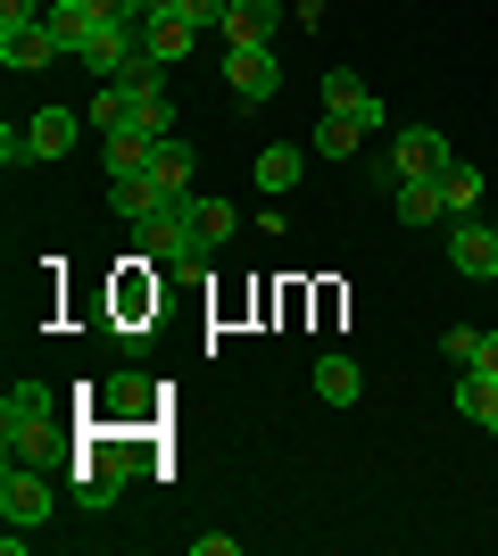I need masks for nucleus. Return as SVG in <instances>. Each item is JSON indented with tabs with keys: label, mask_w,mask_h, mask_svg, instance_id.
Wrapping results in <instances>:
<instances>
[{
	"label": "nucleus",
	"mask_w": 498,
	"mask_h": 556,
	"mask_svg": "<svg viewBox=\"0 0 498 556\" xmlns=\"http://www.w3.org/2000/svg\"><path fill=\"white\" fill-rule=\"evenodd\" d=\"M0 448H9V465H34L59 448V391L42 374H17L0 391Z\"/></svg>",
	"instance_id": "1"
},
{
	"label": "nucleus",
	"mask_w": 498,
	"mask_h": 556,
	"mask_svg": "<svg viewBox=\"0 0 498 556\" xmlns=\"http://www.w3.org/2000/svg\"><path fill=\"white\" fill-rule=\"evenodd\" d=\"M133 241H142V257H158V266H208V257L225 250V241L200 225V191H175L158 216L133 225Z\"/></svg>",
	"instance_id": "2"
},
{
	"label": "nucleus",
	"mask_w": 498,
	"mask_h": 556,
	"mask_svg": "<svg viewBox=\"0 0 498 556\" xmlns=\"http://www.w3.org/2000/svg\"><path fill=\"white\" fill-rule=\"evenodd\" d=\"M225 84H233L241 109H266L274 84H283V50L274 42H225Z\"/></svg>",
	"instance_id": "3"
},
{
	"label": "nucleus",
	"mask_w": 498,
	"mask_h": 556,
	"mask_svg": "<svg viewBox=\"0 0 498 556\" xmlns=\"http://www.w3.org/2000/svg\"><path fill=\"white\" fill-rule=\"evenodd\" d=\"M50 515H59V490H50L34 465H9V473H0V523H17V532H42Z\"/></svg>",
	"instance_id": "4"
},
{
	"label": "nucleus",
	"mask_w": 498,
	"mask_h": 556,
	"mask_svg": "<svg viewBox=\"0 0 498 556\" xmlns=\"http://www.w3.org/2000/svg\"><path fill=\"white\" fill-rule=\"evenodd\" d=\"M391 166H399V184H440L457 166V150H449V134H432V125H407V134L391 141Z\"/></svg>",
	"instance_id": "5"
},
{
	"label": "nucleus",
	"mask_w": 498,
	"mask_h": 556,
	"mask_svg": "<svg viewBox=\"0 0 498 556\" xmlns=\"http://www.w3.org/2000/svg\"><path fill=\"white\" fill-rule=\"evenodd\" d=\"M59 59H67V42L50 34V17L0 25V67H9V75H42V67H59Z\"/></svg>",
	"instance_id": "6"
},
{
	"label": "nucleus",
	"mask_w": 498,
	"mask_h": 556,
	"mask_svg": "<svg viewBox=\"0 0 498 556\" xmlns=\"http://www.w3.org/2000/svg\"><path fill=\"white\" fill-rule=\"evenodd\" d=\"M449 266L474 282H498V225L490 216H449Z\"/></svg>",
	"instance_id": "7"
},
{
	"label": "nucleus",
	"mask_w": 498,
	"mask_h": 556,
	"mask_svg": "<svg viewBox=\"0 0 498 556\" xmlns=\"http://www.w3.org/2000/svg\"><path fill=\"white\" fill-rule=\"evenodd\" d=\"M324 109L349 116L357 134H382V92H374V84H357L349 67H324Z\"/></svg>",
	"instance_id": "8"
},
{
	"label": "nucleus",
	"mask_w": 498,
	"mask_h": 556,
	"mask_svg": "<svg viewBox=\"0 0 498 556\" xmlns=\"http://www.w3.org/2000/svg\"><path fill=\"white\" fill-rule=\"evenodd\" d=\"M125 92H133V125H142V134H158V141L175 134V92H166V67H158V59H150Z\"/></svg>",
	"instance_id": "9"
},
{
	"label": "nucleus",
	"mask_w": 498,
	"mask_h": 556,
	"mask_svg": "<svg viewBox=\"0 0 498 556\" xmlns=\"http://www.w3.org/2000/svg\"><path fill=\"white\" fill-rule=\"evenodd\" d=\"M225 42H283V0H233L225 9Z\"/></svg>",
	"instance_id": "10"
},
{
	"label": "nucleus",
	"mask_w": 498,
	"mask_h": 556,
	"mask_svg": "<svg viewBox=\"0 0 498 556\" xmlns=\"http://www.w3.org/2000/svg\"><path fill=\"white\" fill-rule=\"evenodd\" d=\"M100 416H108V424H142L150 416V399H158V391H150V382H142V374H108V382H100Z\"/></svg>",
	"instance_id": "11"
},
{
	"label": "nucleus",
	"mask_w": 498,
	"mask_h": 556,
	"mask_svg": "<svg viewBox=\"0 0 498 556\" xmlns=\"http://www.w3.org/2000/svg\"><path fill=\"white\" fill-rule=\"evenodd\" d=\"M457 416H465V424H482V432L498 441V374H482V366H465V374H457Z\"/></svg>",
	"instance_id": "12"
},
{
	"label": "nucleus",
	"mask_w": 498,
	"mask_h": 556,
	"mask_svg": "<svg viewBox=\"0 0 498 556\" xmlns=\"http://www.w3.org/2000/svg\"><path fill=\"white\" fill-rule=\"evenodd\" d=\"M108 208H117L125 225H142V216H158V208H166L158 175H108Z\"/></svg>",
	"instance_id": "13"
},
{
	"label": "nucleus",
	"mask_w": 498,
	"mask_h": 556,
	"mask_svg": "<svg viewBox=\"0 0 498 556\" xmlns=\"http://www.w3.org/2000/svg\"><path fill=\"white\" fill-rule=\"evenodd\" d=\"M117 490H125V473H108L100 457H84V465H75V490H67V498H75L84 515H108V507H117Z\"/></svg>",
	"instance_id": "14"
},
{
	"label": "nucleus",
	"mask_w": 498,
	"mask_h": 556,
	"mask_svg": "<svg viewBox=\"0 0 498 556\" xmlns=\"http://www.w3.org/2000/svg\"><path fill=\"white\" fill-rule=\"evenodd\" d=\"M84 141V116L75 109H34V159H67Z\"/></svg>",
	"instance_id": "15"
},
{
	"label": "nucleus",
	"mask_w": 498,
	"mask_h": 556,
	"mask_svg": "<svg viewBox=\"0 0 498 556\" xmlns=\"http://www.w3.org/2000/svg\"><path fill=\"white\" fill-rule=\"evenodd\" d=\"M391 208H399L407 232H424V225H449V191H440V184H399Z\"/></svg>",
	"instance_id": "16"
},
{
	"label": "nucleus",
	"mask_w": 498,
	"mask_h": 556,
	"mask_svg": "<svg viewBox=\"0 0 498 556\" xmlns=\"http://www.w3.org/2000/svg\"><path fill=\"white\" fill-rule=\"evenodd\" d=\"M316 399H324V407H357V399H366L357 357H316Z\"/></svg>",
	"instance_id": "17"
},
{
	"label": "nucleus",
	"mask_w": 498,
	"mask_h": 556,
	"mask_svg": "<svg viewBox=\"0 0 498 556\" xmlns=\"http://www.w3.org/2000/svg\"><path fill=\"white\" fill-rule=\"evenodd\" d=\"M191 166H200V150H191L183 134H166L158 150H150V175H158V191L175 200V191H191Z\"/></svg>",
	"instance_id": "18"
},
{
	"label": "nucleus",
	"mask_w": 498,
	"mask_h": 556,
	"mask_svg": "<svg viewBox=\"0 0 498 556\" xmlns=\"http://www.w3.org/2000/svg\"><path fill=\"white\" fill-rule=\"evenodd\" d=\"M299 166H308V150H291V141L258 150V191H266V200H291V184H299Z\"/></svg>",
	"instance_id": "19"
},
{
	"label": "nucleus",
	"mask_w": 498,
	"mask_h": 556,
	"mask_svg": "<svg viewBox=\"0 0 498 556\" xmlns=\"http://www.w3.org/2000/svg\"><path fill=\"white\" fill-rule=\"evenodd\" d=\"M191 42H200V25H183V17H150V25H142V50L158 59V67L191 59Z\"/></svg>",
	"instance_id": "20"
},
{
	"label": "nucleus",
	"mask_w": 498,
	"mask_h": 556,
	"mask_svg": "<svg viewBox=\"0 0 498 556\" xmlns=\"http://www.w3.org/2000/svg\"><path fill=\"white\" fill-rule=\"evenodd\" d=\"M150 150H158V134H100V166L108 175H150Z\"/></svg>",
	"instance_id": "21"
},
{
	"label": "nucleus",
	"mask_w": 498,
	"mask_h": 556,
	"mask_svg": "<svg viewBox=\"0 0 498 556\" xmlns=\"http://www.w3.org/2000/svg\"><path fill=\"white\" fill-rule=\"evenodd\" d=\"M357 141H366V134H357V125H349V116H316V125H308V159H357Z\"/></svg>",
	"instance_id": "22"
},
{
	"label": "nucleus",
	"mask_w": 498,
	"mask_h": 556,
	"mask_svg": "<svg viewBox=\"0 0 498 556\" xmlns=\"http://www.w3.org/2000/svg\"><path fill=\"white\" fill-rule=\"evenodd\" d=\"M92 134H142V125H133V92H125V84H100V92H92Z\"/></svg>",
	"instance_id": "23"
},
{
	"label": "nucleus",
	"mask_w": 498,
	"mask_h": 556,
	"mask_svg": "<svg viewBox=\"0 0 498 556\" xmlns=\"http://www.w3.org/2000/svg\"><path fill=\"white\" fill-rule=\"evenodd\" d=\"M440 191H449V216H482V166L457 159L449 175H440Z\"/></svg>",
	"instance_id": "24"
},
{
	"label": "nucleus",
	"mask_w": 498,
	"mask_h": 556,
	"mask_svg": "<svg viewBox=\"0 0 498 556\" xmlns=\"http://www.w3.org/2000/svg\"><path fill=\"white\" fill-rule=\"evenodd\" d=\"M225 9H233V0H166V17L200 25V34H216V42H225Z\"/></svg>",
	"instance_id": "25"
},
{
	"label": "nucleus",
	"mask_w": 498,
	"mask_h": 556,
	"mask_svg": "<svg viewBox=\"0 0 498 556\" xmlns=\"http://www.w3.org/2000/svg\"><path fill=\"white\" fill-rule=\"evenodd\" d=\"M440 349H449V366L465 374V366L482 357V325H449V332H440Z\"/></svg>",
	"instance_id": "26"
},
{
	"label": "nucleus",
	"mask_w": 498,
	"mask_h": 556,
	"mask_svg": "<svg viewBox=\"0 0 498 556\" xmlns=\"http://www.w3.org/2000/svg\"><path fill=\"white\" fill-rule=\"evenodd\" d=\"M0 166H42L34 159V125H0Z\"/></svg>",
	"instance_id": "27"
},
{
	"label": "nucleus",
	"mask_w": 498,
	"mask_h": 556,
	"mask_svg": "<svg viewBox=\"0 0 498 556\" xmlns=\"http://www.w3.org/2000/svg\"><path fill=\"white\" fill-rule=\"evenodd\" d=\"M200 225H208L216 241H233V232H241V216H233V200H200Z\"/></svg>",
	"instance_id": "28"
},
{
	"label": "nucleus",
	"mask_w": 498,
	"mask_h": 556,
	"mask_svg": "<svg viewBox=\"0 0 498 556\" xmlns=\"http://www.w3.org/2000/svg\"><path fill=\"white\" fill-rule=\"evenodd\" d=\"M42 9H50V0H0V25H34Z\"/></svg>",
	"instance_id": "29"
},
{
	"label": "nucleus",
	"mask_w": 498,
	"mask_h": 556,
	"mask_svg": "<svg viewBox=\"0 0 498 556\" xmlns=\"http://www.w3.org/2000/svg\"><path fill=\"white\" fill-rule=\"evenodd\" d=\"M191 556H233V532H191Z\"/></svg>",
	"instance_id": "30"
},
{
	"label": "nucleus",
	"mask_w": 498,
	"mask_h": 556,
	"mask_svg": "<svg viewBox=\"0 0 498 556\" xmlns=\"http://www.w3.org/2000/svg\"><path fill=\"white\" fill-rule=\"evenodd\" d=\"M482 374H498V332H482V357H474Z\"/></svg>",
	"instance_id": "31"
}]
</instances>
